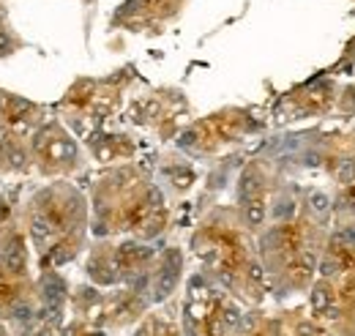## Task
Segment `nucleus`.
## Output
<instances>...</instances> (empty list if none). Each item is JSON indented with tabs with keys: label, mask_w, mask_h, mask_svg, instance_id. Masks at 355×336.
<instances>
[{
	"label": "nucleus",
	"mask_w": 355,
	"mask_h": 336,
	"mask_svg": "<svg viewBox=\"0 0 355 336\" xmlns=\"http://www.w3.org/2000/svg\"><path fill=\"white\" fill-rule=\"evenodd\" d=\"M314 303H317V306H325V303H328V290H317V295H314Z\"/></svg>",
	"instance_id": "nucleus-3"
},
{
	"label": "nucleus",
	"mask_w": 355,
	"mask_h": 336,
	"mask_svg": "<svg viewBox=\"0 0 355 336\" xmlns=\"http://www.w3.org/2000/svg\"><path fill=\"white\" fill-rule=\"evenodd\" d=\"M312 208L317 213H325L328 211V197L325 194H312Z\"/></svg>",
	"instance_id": "nucleus-1"
},
{
	"label": "nucleus",
	"mask_w": 355,
	"mask_h": 336,
	"mask_svg": "<svg viewBox=\"0 0 355 336\" xmlns=\"http://www.w3.org/2000/svg\"><path fill=\"white\" fill-rule=\"evenodd\" d=\"M246 219H248V224H260V219H262V208L260 205H251L246 211Z\"/></svg>",
	"instance_id": "nucleus-2"
},
{
	"label": "nucleus",
	"mask_w": 355,
	"mask_h": 336,
	"mask_svg": "<svg viewBox=\"0 0 355 336\" xmlns=\"http://www.w3.org/2000/svg\"><path fill=\"white\" fill-rule=\"evenodd\" d=\"M322 273H325V276H333V273H336V262L325 260V262H322Z\"/></svg>",
	"instance_id": "nucleus-4"
}]
</instances>
